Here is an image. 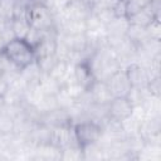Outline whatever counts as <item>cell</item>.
Instances as JSON below:
<instances>
[{"label": "cell", "instance_id": "11", "mask_svg": "<svg viewBox=\"0 0 161 161\" xmlns=\"http://www.w3.org/2000/svg\"><path fill=\"white\" fill-rule=\"evenodd\" d=\"M72 67L70 62H68L67 59H59L57 60V63L54 64V67L50 69V72L48 73V75L50 78H53L54 80H57L58 83H63L69 75H70V72L69 68Z\"/></svg>", "mask_w": 161, "mask_h": 161}, {"label": "cell", "instance_id": "14", "mask_svg": "<svg viewBox=\"0 0 161 161\" xmlns=\"http://www.w3.org/2000/svg\"><path fill=\"white\" fill-rule=\"evenodd\" d=\"M126 36L127 39H130L136 47L142 43L147 36V33H146V28L143 26H140V25H136V24H131L128 25V29H127V33H126Z\"/></svg>", "mask_w": 161, "mask_h": 161}, {"label": "cell", "instance_id": "3", "mask_svg": "<svg viewBox=\"0 0 161 161\" xmlns=\"http://www.w3.org/2000/svg\"><path fill=\"white\" fill-rule=\"evenodd\" d=\"M25 18L30 25V28L48 33L57 30V19H55V11L53 9H49L43 5L33 4L26 9Z\"/></svg>", "mask_w": 161, "mask_h": 161}, {"label": "cell", "instance_id": "1", "mask_svg": "<svg viewBox=\"0 0 161 161\" xmlns=\"http://www.w3.org/2000/svg\"><path fill=\"white\" fill-rule=\"evenodd\" d=\"M0 52L19 70L35 62L34 47L25 38H13L1 48Z\"/></svg>", "mask_w": 161, "mask_h": 161}, {"label": "cell", "instance_id": "13", "mask_svg": "<svg viewBox=\"0 0 161 161\" xmlns=\"http://www.w3.org/2000/svg\"><path fill=\"white\" fill-rule=\"evenodd\" d=\"M11 28H13L15 38H26L30 30V25L25 16L11 18Z\"/></svg>", "mask_w": 161, "mask_h": 161}, {"label": "cell", "instance_id": "25", "mask_svg": "<svg viewBox=\"0 0 161 161\" xmlns=\"http://www.w3.org/2000/svg\"><path fill=\"white\" fill-rule=\"evenodd\" d=\"M125 1H127V0H125Z\"/></svg>", "mask_w": 161, "mask_h": 161}, {"label": "cell", "instance_id": "6", "mask_svg": "<svg viewBox=\"0 0 161 161\" xmlns=\"http://www.w3.org/2000/svg\"><path fill=\"white\" fill-rule=\"evenodd\" d=\"M123 70L131 88H138V89L146 88L150 80V75L146 67H143L138 62H132L128 63Z\"/></svg>", "mask_w": 161, "mask_h": 161}, {"label": "cell", "instance_id": "20", "mask_svg": "<svg viewBox=\"0 0 161 161\" xmlns=\"http://www.w3.org/2000/svg\"><path fill=\"white\" fill-rule=\"evenodd\" d=\"M117 1L118 0H97L96 4L93 5L92 10L96 8H111V9H113V6L116 5Z\"/></svg>", "mask_w": 161, "mask_h": 161}, {"label": "cell", "instance_id": "23", "mask_svg": "<svg viewBox=\"0 0 161 161\" xmlns=\"http://www.w3.org/2000/svg\"><path fill=\"white\" fill-rule=\"evenodd\" d=\"M5 108H6V99H5V97L0 96V113L4 112Z\"/></svg>", "mask_w": 161, "mask_h": 161}, {"label": "cell", "instance_id": "16", "mask_svg": "<svg viewBox=\"0 0 161 161\" xmlns=\"http://www.w3.org/2000/svg\"><path fill=\"white\" fill-rule=\"evenodd\" d=\"M146 91L150 96L160 98V93H161V78L158 77H153L148 80L147 86H146Z\"/></svg>", "mask_w": 161, "mask_h": 161}, {"label": "cell", "instance_id": "4", "mask_svg": "<svg viewBox=\"0 0 161 161\" xmlns=\"http://www.w3.org/2000/svg\"><path fill=\"white\" fill-rule=\"evenodd\" d=\"M133 113L135 106L127 96L112 97L111 101L107 103V116L113 121L125 122L131 118Z\"/></svg>", "mask_w": 161, "mask_h": 161}, {"label": "cell", "instance_id": "5", "mask_svg": "<svg viewBox=\"0 0 161 161\" xmlns=\"http://www.w3.org/2000/svg\"><path fill=\"white\" fill-rule=\"evenodd\" d=\"M39 123H43L50 128H58V127H68L73 125L72 117L67 108L57 107L48 112H43L39 116Z\"/></svg>", "mask_w": 161, "mask_h": 161}, {"label": "cell", "instance_id": "19", "mask_svg": "<svg viewBox=\"0 0 161 161\" xmlns=\"http://www.w3.org/2000/svg\"><path fill=\"white\" fill-rule=\"evenodd\" d=\"M113 13L116 18H127L126 16V1L125 0H118L116 5L113 6Z\"/></svg>", "mask_w": 161, "mask_h": 161}, {"label": "cell", "instance_id": "15", "mask_svg": "<svg viewBox=\"0 0 161 161\" xmlns=\"http://www.w3.org/2000/svg\"><path fill=\"white\" fill-rule=\"evenodd\" d=\"M92 11H93V14L97 16V19L101 21V24L103 26L108 25L116 18V15L113 13V9H111V8H96Z\"/></svg>", "mask_w": 161, "mask_h": 161}, {"label": "cell", "instance_id": "12", "mask_svg": "<svg viewBox=\"0 0 161 161\" xmlns=\"http://www.w3.org/2000/svg\"><path fill=\"white\" fill-rule=\"evenodd\" d=\"M14 130H15V117L8 111L1 112L0 113V135L3 137L13 136Z\"/></svg>", "mask_w": 161, "mask_h": 161}, {"label": "cell", "instance_id": "18", "mask_svg": "<svg viewBox=\"0 0 161 161\" xmlns=\"http://www.w3.org/2000/svg\"><path fill=\"white\" fill-rule=\"evenodd\" d=\"M147 36L155 40H161V24L160 19H155L148 26H146Z\"/></svg>", "mask_w": 161, "mask_h": 161}, {"label": "cell", "instance_id": "24", "mask_svg": "<svg viewBox=\"0 0 161 161\" xmlns=\"http://www.w3.org/2000/svg\"><path fill=\"white\" fill-rule=\"evenodd\" d=\"M1 137H3V136H1V135H0V138H1Z\"/></svg>", "mask_w": 161, "mask_h": 161}, {"label": "cell", "instance_id": "21", "mask_svg": "<svg viewBox=\"0 0 161 161\" xmlns=\"http://www.w3.org/2000/svg\"><path fill=\"white\" fill-rule=\"evenodd\" d=\"M9 86H10V82L8 80V78L4 74H1L0 75V96L5 97V94L9 89Z\"/></svg>", "mask_w": 161, "mask_h": 161}, {"label": "cell", "instance_id": "9", "mask_svg": "<svg viewBox=\"0 0 161 161\" xmlns=\"http://www.w3.org/2000/svg\"><path fill=\"white\" fill-rule=\"evenodd\" d=\"M86 92H87L91 102L94 104H107L112 98V94H111L106 82L97 80V79Z\"/></svg>", "mask_w": 161, "mask_h": 161}, {"label": "cell", "instance_id": "10", "mask_svg": "<svg viewBox=\"0 0 161 161\" xmlns=\"http://www.w3.org/2000/svg\"><path fill=\"white\" fill-rule=\"evenodd\" d=\"M155 19H160V18H157V16L153 14V11L151 10L150 5L146 4L141 10H138L136 14H133L132 16H130V18H128V21H130L131 24H136V25H140V26L146 28V26H148Z\"/></svg>", "mask_w": 161, "mask_h": 161}, {"label": "cell", "instance_id": "17", "mask_svg": "<svg viewBox=\"0 0 161 161\" xmlns=\"http://www.w3.org/2000/svg\"><path fill=\"white\" fill-rule=\"evenodd\" d=\"M146 4H148V3H146L145 0H127L126 1V16H127V19L130 16H132L133 14H136L138 10H141Z\"/></svg>", "mask_w": 161, "mask_h": 161}, {"label": "cell", "instance_id": "2", "mask_svg": "<svg viewBox=\"0 0 161 161\" xmlns=\"http://www.w3.org/2000/svg\"><path fill=\"white\" fill-rule=\"evenodd\" d=\"M72 131H73L74 140L78 147H80V150L89 145L99 142L103 135L102 125L98 121H94L91 118L74 122L72 125Z\"/></svg>", "mask_w": 161, "mask_h": 161}, {"label": "cell", "instance_id": "22", "mask_svg": "<svg viewBox=\"0 0 161 161\" xmlns=\"http://www.w3.org/2000/svg\"><path fill=\"white\" fill-rule=\"evenodd\" d=\"M33 4H36V5H43V6H47L49 9H53L55 8V0H30V5Z\"/></svg>", "mask_w": 161, "mask_h": 161}, {"label": "cell", "instance_id": "8", "mask_svg": "<svg viewBox=\"0 0 161 161\" xmlns=\"http://www.w3.org/2000/svg\"><path fill=\"white\" fill-rule=\"evenodd\" d=\"M106 84L112 94V97H119V96H128L131 91V86L126 78L125 70L119 69L117 70L113 75H111L107 80Z\"/></svg>", "mask_w": 161, "mask_h": 161}, {"label": "cell", "instance_id": "7", "mask_svg": "<svg viewBox=\"0 0 161 161\" xmlns=\"http://www.w3.org/2000/svg\"><path fill=\"white\" fill-rule=\"evenodd\" d=\"M72 77L84 91H87L96 82V77L88 59H82L72 65Z\"/></svg>", "mask_w": 161, "mask_h": 161}]
</instances>
